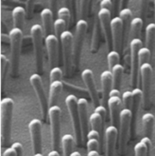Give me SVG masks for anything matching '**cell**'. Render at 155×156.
Masks as SVG:
<instances>
[{
	"label": "cell",
	"instance_id": "obj_1",
	"mask_svg": "<svg viewBox=\"0 0 155 156\" xmlns=\"http://www.w3.org/2000/svg\"><path fill=\"white\" fill-rule=\"evenodd\" d=\"M14 110V101L9 97L3 98L0 103V132L3 146L9 144L11 139V123Z\"/></svg>",
	"mask_w": 155,
	"mask_h": 156
},
{
	"label": "cell",
	"instance_id": "obj_2",
	"mask_svg": "<svg viewBox=\"0 0 155 156\" xmlns=\"http://www.w3.org/2000/svg\"><path fill=\"white\" fill-rule=\"evenodd\" d=\"M10 41V67L13 76H17L20 62L21 46L23 41V31L18 28H12L9 32Z\"/></svg>",
	"mask_w": 155,
	"mask_h": 156
},
{
	"label": "cell",
	"instance_id": "obj_3",
	"mask_svg": "<svg viewBox=\"0 0 155 156\" xmlns=\"http://www.w3.org/2000/svg\"><path fill=\"white\" fill-rule=\"evenodd\" d=\"M31 37L35 51L37 74H42L44 71V31L42 26L39 24L32 26Z\"/></svg>",
	"mask_w": 155,
	"mask_h": 156
},
{
	"label": "cell",
	"instance_id": "obj_4",
	"mask_svg": "<svg viewBox=\"0 0 155 156\" xmlns=\"http://www.w3.org/2000/svg\"><path fill=\"white\" fill-rule=\"evenodd\" d=\"M78 99L74 94H68L65 98V105L68 109L69 115L72 120L73 128L76 135V142L78 146H81L83 144V132L81 127V122H80V116H79V111H78L77 105Z\"/></svg>",
	"mask_w": 155,
	"mask_h": 156
},
{
	"label": "cell",
	"instance_id": "obj_5",
	"mask_svg": "<svg viewBox=\"0 0 155 156\" xmlns=\"http://www.w3.org/2000/svg\"><path fill=\"white\" fill-rule=\"evenodd\" d=\"M48 117L51 126L52 145L54 150L58 151L61 143V108L58 105L50 106Z\"/></svg>",
	"mask_w": 155,
	"mask_h": 156
},
{
	"label": "cell",
	"instance_id": "obj_6",
	"mask_svg": "<svg viewBox=\"0 0 155 156\" xmlns=\"http://www.w3.org/2000/svg\"><path fill=\"white\" fill-rule=\"evenodd\" d=\"M132 120V113L130 109L123 108L120 114L119 120V152L122 154L124 150L128 141V135L130 127Z\"/></svg>",
	"mask_w": 155,
	"mask_h": 156
},
{
	"label": "cell",
	"instance_id": "obj_7",
	"mask_svg": "<svg viewBox=\"0 0 155 156\" xmlns=\"http://www.w3.org/2000/svg\"><path fill=\"white\" fill-rule=\"evenodd\" d=\"M143 47V41L140 38H133L130 41V51H131V76L132 85L136 88L138 84V78L140 73V60H139V50Z\"/></svg>",
	"mask_w": 155,
	"mask_h": 156
},
{
	"label": "cell",
	"instance_id": "obj_8",
	"mask_svg": "<svg viewBox=\"0 0 155 156\" xmlns=\"http://www.w3.org/2000/svg\"><path fill=\"white\" fill-rule=\"evenodd\" d=\"M88 28V24L84 19H79L76 25V31L74 35V55H73V64L78 66L81 53L83 45L84 37Z\"/></svg>",
	"mask_w": 155,
	"mask_h": 156
},
{
	"label": "cell",
	"instance_id": "obj_9",
	"mask_svg": "<svg viewBox=\"0 0 155 156\" xmlns=\"http://www.w3.org/2000/svg\"><path fill=\"white\" fill-rule=\"evenodd\" d=\"M60 41L63 49V60H64L65 71L66 76H68L71 69V66L73 64V55H74V36L72 32L69 30L65 31L60 37Z\"/></svg>",
	"mask_w": 155,
	"mask_h": 156
},
{
	"label": "cell",
	"instance_id": "obj_10",
	"mask_svg": "<svg viewBox=\"0 0 155 156\" xmlns=\"http://www.w3.org/2000/svg\"><path fill=\"white\" fill-rule=\"evenodd\" d=\"M29 81L31 85L34 88V91L37 94V97L38 99L40 108H41V113L42 116L44 119L48 115V110H49V101L47 99V96L45 94L44 89V84H43V80L39 74H33L30 77Z\"/></svg>",
	"mask_w": 155,
	"mask_h": 156
},
{
	"label": "cell",
	"instance_id": "obj_11",
	"mask_svg": "<svg viewBox=\"0 0 155 156\" xmlns=\"http://www.w3.org/2000/svg\"><path fill=\"white\" fill-rule=\"evenodd\" d=\"M153 69L150 63L143 64L141 66L140 74L142 78L143 84V105L145 108L150 106V95H151V86H152V79H153Z\"/></svg>",
	"mask_w": 155,
	"mask_h": 156
},
{
	"label": "cell",
	"instance_id": "obj_12",
	"mask_svg": "<svg viewBox=\"0 0 155 156\" xmlns=\"http://www.w3.org/2000/svg\"><path fill=\"white\" fill-rule=\"evenodd\" d=\"M28 129L31 136L32 148L34 154L42 153V122L38 119H33L28 123Z\"/></svg>",
	"mask_w": 155,
	"mask_h": 156
},
{
	"label": "cell",
	"instance_id": "obj_13",
	"mask_svg": "<svg viewBox=\"0 0 155 156\" xmlns=\"http://www.w3.org/2000/svg\"><path fill=\"white\" fill-rule=\"evenodd\" d=\"M97 16L100 20L102 30L104 34L108 49H111L113 47L112 27H111V23H112V19H113V18H111L112 17V11L107 10V9H100L98 11Z\"/></svg>",
	"mask_w": 155,
	"mask_h": 156
},
{
	"label": "cell",
	"instance_id": "obj_14",
	"mask_svg": "<svg viewBox=\"0 0 155 156\" xmlns=\"http://www.w3.org/2000/svg\"><path fill=\"white\" fill-rule=\"evenodd\" d=\"M112 27V39L113 47L118 53L122 49V36H123V25L120 16H114L111 23Z\"/></svg>",
	"mask_w": 155,
	"mask_h": 156
},
{
	"label": "cell",
	"instance_id": "obj_15",
	"mask_svg": "<svg viewBox=\"0 0 155 156\" xmlns=\"http://www.w3.org/2000/svg\"><path fill=\"white\" fill-rule=\"evenodd\" d=\"M47 55L49 58V64L51 66L55 67L57 65V59H58V44H59V38L54 35L51 34L49 36H46L44 39Z\"/></svg>",
	"mask_w": 155,
	"mask_h": 156
},
{
	"label": "cell",
	"instance_id": "obj_16",
	"mask_svg": "<svg viewBox=\"0 0 155 156\" xmlns=\"http://www.w3.org/2000/svg\"><path fill=\"white\" fill-rule=\"evenodd\" d=\"M82 78L87 88V91L90 94L93 104L94 105H97L99 104V95H98L97 88H96L95 82H94L93 72L91 69H84L82 72Z\"/></svg>",
	"mask_w": 155,
	"mask_h": 156
},
{
	"label": "cell",
	"instance_id": "obj_17",
	"mask_svg": "<svg viewBox=\"0 0 155 156\" xmlns=\"http://www.w3.org/2000/svg\"><path fill=\"white\" fill-rule=\"evenodd\" d=\"M79 116L81 122V127L83 132V138L84 141L87 142V135L89 133V125H88V119H87V108L88 103L85 98H79L77 102Z\"/></svg>",
	"mask_w": 155,
	"mask_h": 156
},
{
	"label": "cell",
	"instance_id": "obj_18",
	"mask_svg": "<svg viewBox=\"0 0 155 156\" xmlns=\"http://www.w3.org/2000/svg\"><path fill=\"white\" fill-rule=\"evenodd\" d=\"M118 135H119V132L117 130L116 126L110 125L106 128V130L104 132L106 156H114Z\"/></svg>",
	"mask_w": 155,
	"mask_h": 156
},
{
	"label": "cell",
	"instance_id": "obj_19",
	"mask_svg": "<svg viewBox=\"0 0 155 156\" xmlns=\"http://www.w3.org/2000/svg\"><path fill=\"white\" fill-rule=\"evenodd\" d=\"M119 16L122 20V25H123V36H122V48H125L129 32L131 29V23H132V12L130 8H122L119 12Z\"/></svg>",
	"mask_w": 155,
	"mask_h": 156
},
{
	"label": "cell",
	"instance_id": "obj_20",
	"mask_svg": "<svg viewBox=\"0 0 155 156\" xmlns=\"http://www.w3.org/2000/svg\"><path fill=\"white\" fill-rule=\"evenodd\" d=\"M101 83H102V92H103V99L104 103H107L110 96V92L114 88V80L112 72L109 70H105L101 74Z\"/></svg>",
	"mask_w": 155,
	"mask_h": 156
},
{
	"label": "cell",
	"instance_id": "obj_21",
	"mask_svg": "<svg viewBox=\"0 0 155 156\" xmlns=\"http://www.w3.org/2000/svg\"><path fill=\"white\" fill-rule=\"evenodd\" d=\"M107 105L110 111V117L112 125L116 126L120 120V114H121V105H122V99L121 97H114L112 96L109 98L107 102Z\"/></svg>",
	"mask_w": 155,
	"mask_h": 156
},
{
	"label": "cell",
	"instance_id": "obj_22",
	"mask_svg": "<svg viewBox=\"0 0 155 156\" xmlns=\"http://www.w3.org/2000/svg\"><path fill=\"white\" fill-rule=\"evenodd\" d=\"M41 20L43 23V27L44 30V34L46 36L51 35L52 33V29L54 27V21H53V17H54V12L52 9L50 8H44L41 13Z\"/></svg>",
	"mask_w": 155,
	"mask_h": 156
},
{
	"label": "cell",
	"instance_id": "obj_23",
	"mask_svg": "<svg viewBox=\"0 0 155 156\" xmlns=\"http://www.w3.org/2000/svg\"><path fill=\"white\" fill-rule=\"evenodd\" d=\"M63 83L62 81H55L53 83H50V87H49V106H54L56 105V102L58 100V97L63 90Z\"/></svg>",
	"mask_w": 155,
	"mask_h": 156
},
{
	"label": "cell",
	"instance_id": "obj_24",
	"mask_svg": "<svg viewBox=\"0 0 155 156\" xmlns=\"http://www.w3.org/2000/svg\"><path fill=\"white\" fill-rule=\"evenodd\" d=\"M151 147H152L151 138L143 136L142 140L135 144L134 154L135 156H149Z\"/></svg>",
	"mask_w": 155,
	"mask_h": 156
},
{
	"label": "cell",
	"instance_id": "obj_25",
	"mask_svg": "<svg viewBox=\"0 0 155 156\" xmlns=\"http://www.w3.org/2000/svg\"><path fill=\"white\" fill-rule=\"evenodd\" d=\"M12 17L14 27L21 29L23 31L26 18V10L23 6H16L12 10Z\"/></svg>",
	"mask_w": 155,
	"mask_h": 156
},
{
	"label": "cell",
	"instance_id": "obj_26",
	"mask_svg": "<svg viewBox=\"0 0 155 156\" xmlns=\"http://www.w3.org/2000/svg\"><path fill=\"white\" fill-rule=\"evenodd\" d=\"M132 94H133V103H132V122H133L132 124H134V122L136 120L137 115L139 113V108L141 105V102L142 100H143V90L136 87L133 88V90L132 91Z\"/></svg>",
	"mask_w": 155,
	"mask_h": 156
},
{
	"label": "cell",
	"instance_id": "obj_27",
	"mask_svg": "<svg viewBox=\"0 0 155 156\" xmlns=\"http://www.w3.org/2000/svg\"><path fill=\"white\" fill-rule=\"evenodd\" d=\"M155 119L153 114L151 113H146L143 115L142 118V122H143V133L144 136L151 138L153 135V126H154Z\"/></svg>",
	"mask_w": 155,
	"mask_h": 156
},
{
	"label": "cell",
	"instance_id": "obj_28",
	"mask_svg": "<svg viewBox=\"0 0 155 156\" xmlns=\"http://www.w3.org/2000/svg\"><path fill=\"white\" fill-rule=\"evenodd\" d=\"M101 23L99 18H97L93 24V40H92V51L93 53H96L99 48L100 43V36H101Z\"/></svg>",
	"mask_w": 155,
	"mask_h": 156
},
{
	"label": "cell",
	"instance_id": "obj_29",
	"mask_svg": "<svg viewBox=\"0 0 155 156\" xmlns=\"http://www.w3.org/2000/svg\"><path fill=\"white\" fill-rule=\"evenodd\" d=\"M62 150L64 156H71L73 154V146H74V137L71 134H65L61 140Z\"/></svg>",
	"mask_w": 155,
	"mask_h": 156
},
{
	"label": "cell",
	"instance_id": "obj_30",
	"mask_svg": "<svg viewBox=\"0 0 155 156\" xmlns=\"http://www.w3.org/2000/svg\"><path fill=\"white\" fill-rule=\"evenodd\" d=\"M104 119L103 118V116L95 112L93 113L89 118V122H90L92 130H95V131L99 132L101 134V137H102V133H103V129H104Z\"/></svg>",
	"mask_w": 155,
	"mask_h": 156
},
{
	"label": "cell",
	"instance_id": "obj_31",
	"mask_svg": "<svg viewBox=\"0 0 155 156\" xmlns=\"http://www.w3.org/2000/svg\"><path fill=\"white\" fill-rule=\"evenodd\" d=\"M111 72L113 75V80H114V89L119 90L121 83H122V76L124 73V67L121 64H118L112 68Z\"/></svg>",
	"mask_w": 155,
	"mask_h": 156
},
{
	"label": "cell",
	"instance_id": "obj_32",
	"mask_svg": "<svg viewBox=\"0 0 155 156\" xmlns=\"http://www.w3.org/2000/svg\"><path fill=\"white\" fill-rule=\"evenodd\" d=\"M145 37L146 47L153 51L155 43V23H150L147 25L145 28Z\"/></svg>",
	"mask_w": 155,
	"mask_h": 156
},
{
	"label": "cell",
	"instance_id": "obj_33",
	"mask_svg": "<svg viewBox=\"0 0 155 156\" xmlns=\"http://www.w3.org/2000/svg\"><path fill=\"white\" fill-rule=\"evenodd\" d=\"M143 25V20L141 17H134L131 23V36L132 38H140V35L142 32Z\"/></svg>",
	"mask_w": 155,
	"mask_h": 156
},
{
	"label": "cell",
	"instance_id": "obj_34",
	"mask_svg": "<svg viewBox=\"0 0 155 156\" xmlns=\"http://www.w3.org/2000/svg\"><path fill=\"white\" fill-rule=\"evenodd\" d=\"M67 24L65 20L61 19V18H57L55 20V23H54V30H55V35L60 39L61 35L66 31L67 29Z\"/></svg>",
	"mask_w": 155,
	"mask_h": 156
},
{
	"label": "cell",
	"instance_id": "obj_35",
	"mask_svg": "<svg viewBox=\"0 0 155 156\" xmlns=\"http://www.w3.org/2000/svg\"><path fill=\"white\" fill-rule=\"evenodd\" d=\"M122 103L124 105L125 109L132 110V103H133V94L131 91H125L122 95Z\"/></svg>",
	"mask_w": 155,
	"mask_h": 156
},
{
	"label": "cell",
	"instance_id": "obj_36",
	"mask_svg": "<svg viewBox=\"0 0 155 156\" xmlns=\"http://www.w3.org/2000/svg\"><path fill=\"white\" fill-rule=\"evenodd\" d=\"M107 63L109 66V68L112 70V68L120 64V55L115 50H112L107 55Z\"/></svg>",
	"mask_w": 155,
	"mask_h": 156
},
{
	"label": "cell",
	"instance_id": "obj_37",
	"mask_svg": "<svg viewBox=\"0 0 155 156\" xmlns=\"http://www.w3.org/2000/svg\"><path fill=\"white\" fill-rule=\"evenodd\" d=\"M151 53L152 51L147 48L146 46H143L139 50V60H140V65L143 66V64L149 63V59L151 57Z\"/></svg>",
	"mask_w": 155,
	"mask_h": 156
},
{
	"label": "cell",
	"instance_id": "obj_38",
	"mask_svg": "<svg viewBox=\"0 0 155 156\" xmlns=\"http://www.w3.org/2000/svg\"><path fill=\"white\" fill-rule=\"evenodd\" d=\"M8 63H9V61H8L7 57L4 54H1L0 55V64H1V83H2V87L4 86L5 76L6 74Z\"/></svg>",
	"mask_w": 155,
	"mask_h": 156
},
{
	"label": "cell",
	"instance_id": "obj_39",
	"mask_svg": "<svg viewBox=\"0 0 155 156\" xmlns=\"http://www.w3.org/2000/svg\"><path fill=\"white\" fill-rule=\"evenodd\" d=\"M49 78H50V83H53V82H55V81H61L62 78H63V71L58 66L53 67L50 70Z\"/></svg>",
	"mask_w": 155,
	"mask_h": 156
},
{
	"label": "cell",
	"instance_id": "obj_40",
	"mask_svg": "<svg viewBox=\"0 0 155 156\" xmlns=\"http://www.w3.org/2000/svg\"><path fill=\"white\" fill-rule=\"evenodd\" d=\"M57 15H58V18H61L63 20H65L67 24V26L69 25L70 22V18H71V12L69 10V8L67 6H62L59 8V10L57 11Z\"/></svg>",
	"mask_w": 155,
	"mask_h": 156
},
{
	"label": "cell",
	"instance_id": "obj_41",
	"mask_svg": "<svg viewBox=\"0 0 155 156\" xmlns=\"http://www.w3.org/2000/svg\"><path fill=\"white\" fill-rule=\"evenodd\" d=\"M100 142L98 140H94V139H91L88 140L86 142V147H87V151L91 152V151H98L99 147H100Z\"/></svg>",
	"mask_w": 155,
	"mask_h": 156
},
{
	"label": "cell",
	"instance_id": "obj_42",
	"mask_svg": "<svg viewBox=\"0 0 155 156\" xmlns=\"http://www.w3.org/2000/svg\"><path fill=\"white\" fill-rule=\"evenodd\" d=\"M100 9H107L112 11L114 9V2L111 0H102L100 2Z\"/></svg>",
	"mask_w": 155,
	"mask_h": 156
},
{
	"label": "cell",
	"instance_id": "obj_43",
	"mask_svg": "<svg viewBox=\"0 0 155 156\" xmlns=\"http://www.w3.org/2000/svg\"><path fill=\"white\" fill-rule=\"evenodd\" d=\"M87 139H88V140H91V139L98 140L100 143H101V141H102V140H101L102 137H101L100 133L97 132V131H95V130H91V131H89L88 135H87ZM88 140H87V141H88Z\"/></svg>",
	"mask_w": 155,
	"mask_h": 156
},
{
	"label": "cell",
	"instance_id": "obj_44",
	"mask_svg": "<svg viewBox=\"0 0 155 156\" xmlns=\"http://www.w3.org/2000/svg\"><path fill=\"white\" fill-rule=\"evenodd\" d=\"M11 147L15 149L17 156H23V145L20 143H14Z\"/></svg>",
	"mask_w": 155,
	"mask_h": 156
},
{
	"label": "cell",
	"instance_id": "obj_45",
	"mask_svg": "<svg viewBox=\"0 0 155 156\" xmlns=\"http://www.w3.org/2000/svg\"><path fill=\"white\" fill-rule=\"evenodd\" d=\"M94 112L97 113V114H99V115H101L104 119L106 116V109H105V107H104V105H102L96 106V107L94 108Z\"/></svg>",
	"mask_w": 155,
	"mask_h": 156
},
{
	"label": "cell",
	"instance_id": "obj_46",
	"mask_svg": "<svg viewBox=\"0 0 155 156\" xmlns=\"http://www.w3.org/2000/svg\"><path fill=\"white\" fill-rule=\"evenodd\" d=\"M3 156H17V154L13 147H8L5 150Z\"/></svg>",
	"mask_w": 155,
	"mask_h": 156
},
{
	"label": "cell",
	"instance_id": "obj_47",
	"mask_svg": "<svg viewBox=\"0 0 155 156\" xmlns=\"http://www.w3.org/2000/svg\"><path fill=\"white\" fill-rule=\"evenodd\" d=\"M109 96L110 97H112V96H114V97H121V93H120V91L119 90H117V89H112V91L110 92V94H109Z\"/></svg>",
	"mask_w": 155,
	"mask_h": 156
},
{
	"label": "cell",
	"instance_id": "obj_48",
	"mask_svg": "<svg viewBox=\"0 0 155 156\" xmlns=\"http://www.w3.org/2000/svg\"><path fill=\"white\" fill-rule=\"evenodd\" d=\"M34 5V3L32 2V1H28L27 2V13H28V15H29V16H31V14H32V5Z\"/></svg>",
	"mask_w": 155,
	"mask_h": 156
},
{
	"label": "cell",
	"instance_id": "obj_49",
	"mask_svg": "<svg viewBox=\"0 0 155 156\" xmlns=\"http://www.w3.org/2000/svg\"><path fill=\"white\" fill-rule=\"evenodd\" d=\"M87 156H99L98 151H91L87 153Z\"/></svg>",
	"mask_w": 155,
	"mask_h": 156
},
{
	"label": "cell",
	"instance_id": "obj_50",
	"mask_svg": "<svg viewBox=\"0 0 155 156\" xmlns=\"http://www.w3.org/2000/svg\"><path fill=\"white\" fill-rule=\"evenodd\" d=\"M47 156H60V154H59V152H58V151L53 150V151H51V152L48 154V155Z\"/></svg>",
	"mask_w": 155,
	"mask_h": 156
},
{
	"label": "cell",
	"instance_id": "obj_51",
	"mask_svg": "<svg viewBox=\"0 0 155 156\" xmlns=\"http://www.w3.org/2000/svg\"><path fill=\"white\" fill-rule=\"evenodd\" d=\"M71 156H82L81 155V154L79 153V152H73V154H72V155Z\"/></svg>",
	"mask_w": 155,
	"mask_h": 156
},
{
	"label": "cell",
	"instance_id": "obj_52",
	"mask_svg": "<svg viewBox=\"0 0 155 156\" xmlns=\"http://www.w3.org/2000/svg\"><path fill=\"white\" fill-rule=\"evenodd\" d=\"M34 156H43L42 154H34Z\"/></svg>",
	"mask_w": 155,
	"mask_h": 156
},
{
	"label": "cell",
	"instance_id": "obj_53",
	"mask_svg": "<svg viewBox=\"0 0 155 156\" xmlns=\"http://www.w3.org/2000/svg\"><path fill=\"white\" fill-rule=\"evenodd\" d=\"M154 6H155V2H154ZM154 18H155V16H154Z\"/></svg>",
	"mask_w": 155,
	"mask_h": 156
},
{
	"label": "cell",
	"instance_id": "obj_54",
	"mask_svg": "<svg viewBox=\"0 0 155 156\" xmlns=\"http://www.w3.org/2000/svg\"><path fill=\"white\" fill-rule=\"evenodd\" d=\"M99 156H104V155H99Z\"/></svg>",
	"mask_w": 155,
	"mask_h": 156
}]
</instances>
